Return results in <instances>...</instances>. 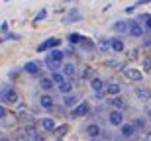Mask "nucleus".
Here are the masks:
<instances>
[{"label":"nucleus","mask_w":151,"mask_h":141,"mask_svg":"<svg viewBox=\"0 0 151 141\" xmlns=\"http://www.w3.org/2000/svg\"><path fill=\"white\" fill-rule=\"evenodd\" d=\"M110 49L116 51V53L124 51V41L120 39V37H114V39H110Z\"/></svg>","instance_id":"nucleus-23"},{"label":"nucleus","mask_w":151,"mask_h":141,"mask_svg":"<svg viewBox=\"0 0 151 141\" xmlns=\"http://www.w3.org/2000/svg\"><path fill=\"white\" fill-rule=\"evenodd\" d=\"M81 39H83V35H78V34H69V43H71V45H78V43H81Z\"/></svg>","instance_id":"nucleus-28"},{"label":"nucleus","mask_w":151,"mask_h":141,"mask_svg":"<svg viewBox=\"0 0 151 141\" xmlns=\"http://www.w3.org/2000/svg\"><path fill=\"white\" fill-rule=\"evenodd\" d=\"M90 141H102L100 137H90Z\"/></svg>","instance_id":"nucleus-42"},{"label":"nucleus","mask_w":151,"mask_h":141,"mask_svg":"<svg viewBox=\"0 0 151 141\" xmlns=\"http://www.w3.org/2000/svg\"><path fill=\"white\" fill-rule=\"evenodd\" d=\"M34 141H45V139H43V135H37V133H35V135H34Z\"/></svg>","instance_id":"nucleus-41"},{"label":"nucleus","mask_w":151,"mask_h":141,"mask_svg":"<svg viewBox=\"0 0 151 141\" xmlns=\"http://www.w3.org/2000/svg\"><path fill=\"white\" fill-rule=\"evenodd\" d=\"M39 67H41V63H39V61H28L22 67V71H24V73H28V74L37 77V74H39Z\"/></svg>","instance_id":"nucleus-4"},{"label":"nucleus","mask_w":151,"mask_h":141,"mask_svg":"<svg viewBox=\"0 0 151 141\" xmlns=\"http://www.w3.org/2000/svg\"><path fill=\"white\" fill-rule=\"evenodd\" d=\"M120 133H122V137H126V139L134 137L135 135V125L134 124H122L120 125Z\"/></svg>","instance_id":"nucleus-9"},{"label":"nucleus","mask_w":151,"mask_h":141,"mask_svg":"<svg viewBox=\"0 0 151 141\" xmlns=\"http://www.w3.org/2000/svg\"><path fill=\"white\" fill-rule=\"evenodd\" d=\"M96 49L102 51V53H106V51L110 49V39H100L98 43H96Z\"/></svg>","instance_id":"nucleus-27"},{"label":"nucleus","mask_w":151,"mask_h":141,"mask_svg":"<svg viewBox=\"0 0 151 141\" xmlns=\"http://www.w3.org/2000/svg\"><path fill=\"white\" fill-rule=\"evenodd\" d=\"M45 65H47V69L49 71H61V61H55V59H51V57H47L45 59Z\"/></svg>","instance_id":"nucleus-22"},{"label":"nucleus","mask_w":151,"mask_h":141,"mask_svg":"<svg viewBox=\"0 0 151 141\" xmlns=\"http://www.w3.org/2000/svg\"><path fill=\"white\" fill-rule=\"evenodd\" d=\"M143 45H145V47H151V37H147V39H143Z\"/></svg>","instance_id":"nucleus-40"},{"label":"nucleus","mask_w":151,"mask_h":141,"mask_svg":"<svg viewBox=\"0 0 151 141\" xmlns=\"http://www.w3.org/2000/svg\"><path fill=\"white\" fill-rule=\"evenodd\" d=\"M45 18H47V10H39V12H37V16L34 18V24L41 22V20H45Z\"/></svg>","instance_id":"nucleus-29"},{"label":"nucleus","mask_w":151,"mask_h":141,"mask_svg":"<svg viewBox=\"0 0 151 141\" xmlns=\"http://www.w3.org/2000/svg\"><path fill=\"white\" fill-rule=\"evenodd\" d=\"M108 104L112 108H116V110H124V108H126V102H124V98H120V96H110Z\"/></svg>","instance_id":"nucleus-15"},{"label":"nucleus","mask_w":151,"mask_h":141,"mask_svg":"<svg viewBox=\"0 0 151 141\" xmlns=\"http://www.w3.org/2000/svg\"><path fill=\"white\" fill-rule=\"evenodd\" d=\"M112 29L116 31V34H126V31H129V22H124V20H118L116 24L112 26Z\"/></svg>","instance_id":"nucleus-11"},{"label":"nucleus","mask_w":151,"mask_h":141,"mask_svg":"<svg viewBox=\"0 0 151 141\" xmlns=\"http://www.w3.org/2000/svg\"><path fill=\"white\" fill-rule=\"evenodd\" d=\"M132 37H143V34H145V29H143V26L141 24H137V22H129V31H128Z\"/></svg>","instance_id":"nucleus-6"},{"label":"nucleus","mask_w":151,"mask_h":141,"mask_svg":"<svg viewBox=\"0 0 151 141\" xmlns=\"http://www.w3.org/2000/svg\"><path fill=\"white\" fill-rule=\"evenodd\" d=\"M141 20L145 22L147 29H151V14H141Z\"/></svg>","instance_id":"nucleus-32"},{"label":"nucleus","mask_w":151,"mask_h":141,"mask_svg":"<svg viewBox=\"0 0 151 141\" xmlns=\"http://www.w3.org/2000/svg\"><path fill=\"white\" fill-rule=\"evenodd\" d=\"M143 69H145V71H151V59H145V63H143Z\"/></svg>","instance_id":"nucleus-36"},{"label":"nucleus","mask_w":151,"mask_h":141,"mask_svg":"<svg viewBox=\"0 0 151 141\" xmlns=\"http://www.w3.org/2000/svg\"><path fill=\"white\" fill-rule=\"evenodd\" d=\"M2 41H4V39H2V37H0V43H2Z\"/></svg>","instance_id":"nucleus-45"},{"label":"nucleus","mask_w":151,"mask_h":141,"mask_svg":"<svg viewBox=\"0 0 151 141\" xmlns=\"http://www.w3.org/2000/svg\"><path fill=\"white\" fill-rule=\"evenodd\" d=\"M77 104H78V98L73 94V92H69V94H63V106H65V108H69V110H71V108H75Z\"/></svg>","instance_id":"nucleus-10"},{"label":"nucleus","mask_w":151,"mask_h":141,"mask_svg":"<svg viewBox=\"0 0 151 141\" xmlns=\"http://www.w3.org/2000/svg\"><path fill=\"white\" fill-rule=\"evenodd\" d=\"M6 39H10V41H18V39H20V35H18V34H6Z\"/></svg>","instance_id":"nucleus-34"},{"label":"nucleus","mask_w":151,"mask_h":141,"mask_svg":"<svg viewBox=\"0 0 151 141\" xmlns=\"http://www.w3.org/2000/svg\"><path fill=\"white\" fill-rule=\"evenodd\" d=\"M83 79H94V69H90V67H86L84 69V73H83Z\"/></svg>","instance_id":"nucleus-30"},{"label":"nucleus","mask_w":151,"mask_h":141,"mask_svg":"<svg viewBox=\"0 0 151 141\" xmlns=\"http://www.w3.org/2000/svg\"><path fill=\"white\" fill-rule=\"evenodd\" d=\"M88 112H90L88 102H78L75 108H71V112H69V118H84V116H86Z\"/></svg>","instance_id":"nucleus-1"},{"label":"nucleus","mask_w":151,"mask_h":141,"mask_svg":"<svg viewBox=\"0 0 151 141\" xmlns=\"http://www.w3.org/2000/svg\"><path fill=\"white\" fill-rule=\"evenodd\" d=\"M120 90H122V86L118 84V82H110V84L104 86V92H106L108 96H118V94H120Z\"/></svg>","instance_id":"nucleus-13"},{"label":"nucleus","mask_w":151,"mask_h":141,"mask_svg":"<svg viewBox=\"0 0 151 141\" xmlns=\"http://www.w3.org/2000/svg\"><path fill=\"white\" fill-rule=\"evenodd\" d=\"M57 141H63V139H61V137H59V139H57Z\"/></svg>","instance_id":"nucleus-46"},{"label":"nucleus","mask_w":151,"mask_h":141,"mask_svg":"<svg viewBox=\"0 0 151 141\" xmlns=\"http://www.w3.org/2000/svg\"><path fill=\"white\" fill-rule=\"evenodd\" d=\"M4 118H6V106L0 104V120H4Z\"/></svg>","instance_id":"nucleus-35"},{"label":"nucleus","mask_w":151,"mask_h":141,"mask_svg":"<svg viewBox=\"0 0 151 141\" xmlns=\"http://www.w3.org/2000/svg\"><path fill=\"white\" fill-rule=\"evenodd\" d=\"M49 57H51V59H55V61L63 63V59H65V51H61V49H57V47H55V49L49 51Z\"/></svg>","instance_id":"nucleus-24"},{"label":"nucleus","mask_w":151,"mask_h":141,"mask_svg":"<svg viewBox=\"0 0 151 141\" xmlns=\"http://www.w3.org/2000/svg\"><path fill=\"white\" fill-rule=\"evenodd\" d=\"M73 53H75V49H73V47H71V45H69L67 49H65V55H73Z\"/></svg>","instance_id":"nucleus-38"},{"label":"nucleus","mask_w":151,"mask_h":141,"mask_svg":"<svg viewBox=\"0 0 151 141\" xmlns=\"http://www.w3.org/2000/svg\"><path fill=\"white\" fill-rule=\"evenodd\" d=\"M0 29H2V34H8V22L2 24V26H0Z\"/></svg>","instance_id":"nucleus-37"},{"label":"nucleus","mask_w":151,"mask_h":141,"mask_svg":"<svg viewBox=\"0 0 151 141\" xmlns=\"http://www.w3.org/2000/svg\"><path fill=\"white\" fill-rule=\"evenodd\" d=\"M57 90L61 92V94H69V92H73V82H71L69 79H65L63 82L57 84Z\"/></svg>","instance_id":"nucleus-12"},{"label":"nucleus","mask_w":151,"mask_h":141,"mask_svg":"<svg viewBox=\"0 0 151 141\" xmlns=\"http://www.w3.org/2000/svg\"><path fill=\"white\" fill-rule=\"evenodd\" d=\"M145 141H147V139H145Z\"/></svg>","instance_id":"nucleus-47"},{"label":"nucleus","mask_w":151,"mask_h":141,"mask_svg":"<svg viewBox=\"0 0 151 141\" xmlns=\"http://www.w3.org/2000/svg\"><path fill=\"white\" fill-rule=\"evenodd\" d=\"M53 84H55V82L51 80V77H41V79H39V86H41L45 92L53 90Z\"/></svg>","instance_id":"nucleus-18"},{"label":"nucleus","mask_w":151,"mask_h":141,"mask_svg":"<svg viewBox=\"0 0 151 141\" xmlns=\"http://www.w3.org/2000/svg\"><path fill=\"white\" fill-rule=\"evenodd\" d=\"M67 130H69V125H61V127H55V131H57V135H59V137L65 135V133H67Z\"/></svg>","instance_id":"nucleus-33"},{"label":"nucleus","mask_w":151,"mask_h":141,"mask_svg":"<svg viewBox=\"0 0 151 141\" xmlns=\"http://www.w3.org/2000/svg\"><path fill=\"white\" fill-rule=\"evenodd\" d=\"M90 88H92V92H102L104 90V80L94 77V79L90 80Z\"/></svg>","instance_id":"nucleus-19"},{"label":"nucleus","mask_w":151,"mask_h":141,"mask_svg":"<svg viewBox=\"0 0 151 141\" xmlns=\"http://www.w3.org/2000/svg\"><path fill=\"white\" fill-rule=\"evenodd\" d=\"M81 18H83V16H81V12L73 8V10H71L67 16H65V20H63V22H65V24H73V22H78Z\"/></svg>","instance_id":"nucleus-17"},{"label":"nucleus","mask_w":151,"mask_h":141,"mask_svg":"<svg viewBox=\"0 0 151 141\" xmlns=\"http://www.w3.org/2000/svg\"><path fill=\"white\" fill-rule=\"evenodd\" d=\"M39 106L43 108V110H53V108H55L53 96L51 94H41V98H39Z\"/></svg>","instance_id":"nucleus-8"},{"label":"nucleus","mask_w":151,"mask_h":141,"mask_svg":"<svg viewBox=\"0 0 151 141\" xmlns=\"http://www.w3.org/2000/svg\"><path fill=\"white\" fill-rule=\"evenodd\" d=\"M135 94H137V98H139V100H143V102H147L151 98V92H149V88H147V86H137V88H135Z\"/></svg>","instance_id":"nucleus-14"},{"label":"nucleus","mask_w":151,"mask_h":141,"mask_svg":"<svg viewBox=\"0 0 151 141\" xmlns=\"http://www.w3.org/2000/svg\"><path fill=\"white\" fill-rule=\"evenodd\" d=\"M0 102L16 104V102H18V90H16V88H4V90L0 92Z\"/></svg>","instance_id":"nucleus-2"},{"label":"nucleus","mask_w":151,"mask_h":141,"mask_svg":"<svg viewBox=\"0 0 151 141\" xmlns=\"http://www.w3.org/2000/svg\"><path fill=\"white\" fill-rule=\"evenodd\" d=\"M151 0H137V2H135V6H141V4H149Z\"/></svg>","instance_id":"nucleus-39"},{"label":"nucleus","mask_w":151,"mask_h":141,"mask_svg":"<svg viewBox=\"0 0 151 141\" xmlns=\"http://www.w3.org/2000/svg\"><path fill=\"white\" fill-rule=\"evenodd\" d=\"M81 47H83V49H86V51H94L96 49V45L88 39V37H83V39H81Z\"/></svg>","instance_id":"nucleus-26"},{"label":"nucleus","mask_w":151,"mask_h":141,"mask_svg":"<svg viewBox=\"0 0 151 141\" xmlns=\"http://www.w3.org/2000/svg\"><path fill=\"white\" fill-rule=\"evenodd\" d=\"M41 127H43L45 131H55L57 124H55V120H53V118H43V120H41Z\"/></svg>","instance_id":"nucleus-20"},{"label":"nucleus","mask_w":151,"mask_h":141,"mask_svg":"<svg viewBox=\"0 0 151 141\" xmlns=\"http://www.w3.org/2000/svg\"><path fill=\"white\" fill-rule=\"evenodd\" d=\"M124 74H126L128 80H134V82H141V80H143V73L137 71V69H126Z\"/></svg>","instance_id":"nucleus-7"},{"label":"nucleus","mask_w":151,"mask_h":141,"mask_svg":"<svg viewBox=\"0 0 151 141\" xmlns=\"http://www.w3.org/2000/svg\"><path fill=\"white\" fill-rule=\"evenodd\" d=\"M61 45V39L59 37H49V39H45V41H41L37 45V51L39 53H43V51H47V49H55V47H59Z\"/></svg>","instance_id":"nucleus-3"},{"label":"nucleus","mask_w":151,"mask_h":141,"mask_svg":"<svg viewBox=\"0 0 151 141\" xmlns=\"http://www.w3.org/2000/svg\"><path fill=\"white\" fill-rule=\"evenodd\" d=\"M108 122H110L112 125H118V127H120V125L124 124V116H122V110H116V108H114L112 112L108 114Z\"/></svg>","instance_id":"nucleus-5"},{"label":"nucleus","mask_w":151,"mask_h":141,"mask_svg":"<svg viewBox=\"0 0 151 141\" xmlns=\"http://www.w3.org/2000/svg\"><path fill=\"white\" fill-rule=\"evenodd\" d=\"M67 79L65 74L61 73V71H51V80L55 82V84H59V82H63V80Z\"/></svg>","instance_id":"nucleus-25"},{"label":"nucleus","mask_w":151,"mask_h":141,"mask_svg":"<svg viewBox=\"0 0 151 141\" xmlns=\"http://www.w3.org/2000/svg\"><path fill=\"white\" fill-rule=\"evenodd\" d=\"M61 73L65 74L67 79L75 77V65H73V63H65V65H61Z\"/></svg>","instance_id":"nucleus-21"},{"label":"nucleus","mask_w":151,"mask_h":141,"mask_svg":"<svg viewBox=\"0 0 151 141\" xmlns=\"http://www.w3.org/2000/svg\"><path fill=\"white\" fill-rule=\"evenodd\" d=\"M0 141H10V139H6V137H4V139H0Z\"/></svg>","instance_id":"nucleus-44"},{"label":"nucleus","mask_w":151,"mask_h":141,"mask_svg":"<svg viewBox=\"0 0 151 141\" xmlns=\"http://www.w3.org/2000/svg\"><path fill=\"white\" fill-rule=\"evenodd\" d=\"M147 141H151V131H149V133H147Z\"/></svg>","instance_id":"nucleus-43"},{"label":"nucleus","mask_w":151,"mask_h":141,"mask_svg":"<svg viewBox=\"0 0 151 141\" xmlns=\"http://www.w3.org/2000/svg\"><path fill=\"white\" fill-rule=\"evenodd\" d=\"M22 131H24V133H28V135H32V137H34L35 133H37L34 125H26V127H22Z\"/></svg>","instance_id":"nucleus-31"},{"label":"nucleus","mask_w":151,"mask_h":141,"mask_svg":"<svg viewBox=\"0 0 151 141\" xmlns=\"http://www.w3.org/2000/svg\"><path fill=\"white\" fill-rule=\"evenodd\" d=\"M102 130H100V125L98 124H88L86 125V135L88 137H100Z\"/></svg>","instance_id":"nucleus-16"}]
</instances>
